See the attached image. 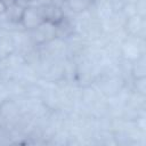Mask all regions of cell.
Segmentation results:
<instances>
[{
  "label": "cell",
  "instance_id": "6da1fadb",
  "mask_svg": "<svg viewBox=\"0 0 146 146\" xmlns=\"http://www.w3.org/2000/svg\"><path fill=\"white\" fill-rule=\"evenodd\" d=\"M44 18L43 15L41 13L40 8L33 7V6H27L24 9L22 19H21V24L27 29V30H35L36 27H39L42 23H44Z\"/></svg>",
  "mask_w": 146,
  "mask_h": 146
},
{
  "label": "cell",
  "instance_id": "7a4b0ae2",
  "mask_svg": "<svg viewBox=\"0 0 146 146\" xmlns=\"http://www.w3.org/2000/svg\"><path fill=\"white\" fill-rule=\"evenodd\" d=\"M145 17H141V16H138V15H135V16H131L129 18H127V24H125V27H127V31L130 35L132 36H140L141 33H144V26H145Z\"/></svg>",
  "mask_w": 146,
  "mask_h": 146
},
{
  "label": "cell",
  "instance_id": "3957f363",
  "mask_svg": "<svg viewBox=\"0 0 146 146\" xmlns=\"http://www.w3.org/2000/svg\"><path fill=\"white\" fill-rule=\"evenodd\" d=\"M24 9L25 7L18 5V3H13L10 6H8L6 8V16L7 18L10 21V22H14V23H21V19H22V16H23V13H24Z\"/></svg>",
  "mask_w": 146,
  "mask_h": 146
},
{
  "label": "cell",
  "instance_id": "277c9868",
  "mask_svg": "<svg viewBox=\"0 0 146 146\" xmlns=\"http://www.w3.org/2000/svg\"><path fill=\"white\" fill-rule=\"evenodd\" d=\"M67 7L74 13H82L89 8L91 0H66Z\"/></svg>",
  "mask_w": 146,
  "mask_h": 146
},
{
  "label": "cell",
  "instance_id": "5b68a950",
  "mask_svg": "<svg viewBox=\"0 0 146 146\" xmlns=\"http://www.w3.org/2000/svg\"><path fill=\"white\" fill-rule=\"evenodd\" d=\"M123 51H124L127 57L132 58V59H137L141 56L139 46L136 44V43H132V42H127L123 47Z\"/></svg>",
  "mask_w": 146,
  "mask_h": 146
},
{
  "label": "cell",
  "instance_id": "8992f818",
  "mask_svg": "<svg viewBox=\"0 0 146 146\" xmlns=\"http://www.w3.org/2000/svg\"><path fill=\"white\" fill-rule=\"evenodd\" d=\"M132 72H133V75L135 78H145V64H144V58L143 56H140L139 58L136 59V63L133 65V68H132Z\"/></svg>",
  "mask_w": 146,
  "mask_h": 146
},
{
  "label": "cell",
  "instance_id": "52a82bcc",
  "mask_svg": "<svg viewBox=\"0 0 146 146\" xmlns=\"http://www.w3.org/2000/svg\"><path fill=\"white\" fill-rule=\"evenodd\" d=\"M145 78H137L136 79V87L137 91H139L141 95L145 94Z\"/></svg>",
  "mask_w": 146,
  "mask_h": 146
},
{
  "label": "cell",
  "instance_id": "ba28073f",
  "mask_svg": "<svg viewBox=\"0 0 146 146\" xmlns=\"http://www.w3.org/2000/svg\"><path fill=\"white\" fill-rule=\"evenodd\" d=\"M6 7H8V6H10V5H13V3H15L16 2V0H0Z\"/></svg>",
  "mask_w": 146,
  "mask_h": 146
},
{
  "label": "cell",
  "instance_id": "9c48e42d",
  "mask_svg": "<svg viewBox=\"0 0 146 146\" xmlns=\"http://www.w3.org/2000/svg\"><path fill=\"white\" fill-rule=\"evenodd\" d=\"M6 6L0 1V15H2V14H5V11H6Z\"/></svg>",
  "mask_w": 146,
  "mask_h": 146
},
{
  "label": "cell",
  "instance_id": "30bf717a",
  "mask_svg": "<svg viewBox=\"0 0 146 146\" xmlns=\"http://www.w3.org/2000/svg\"><path fill=\"white\" fill-rule=\"evenodd\" d=\"M36 1H39L41 5H49L54 2V0H36Z\"/></svg>",
  "mask_w": 146,
  "mask_h": 146
},
{
  "label": "cell",
  "instance_id": "8fae6325",
  "mask_svg": "<svg viewBox=\"0 0 146 146\" xmlns=\"http://www.w3.org/2000/svg\"><path fill=\"white\" fill-rule=\"evenodd\" d=\"M125 1H127L128 3H136L138 0H125Z\"/></svg>",
  "mask_w": 146,
  "mask_h": 146
}]
</instances>
